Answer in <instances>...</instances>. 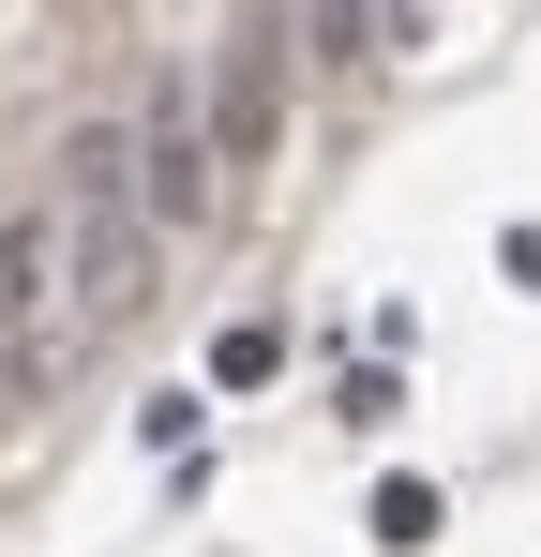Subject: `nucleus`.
Listing matches in <instances>:
<instances>
[{
	"instance_id": "nucleus-1",
	"label": "nucleus",
	"mask_w": 541,
	"mask_h": 557,
	"mask_svg": "<svg viewBox=\"0 0 541 557\" xmlns=\"http://www.w3.org/2000/svg\"><path fill=\"white\" fill-rule=\"evenodd\" d=\"M61 211H76V242H61L76 332H136V317H151V257H166V226H151L136 196H61Z\"/></svg>"
},
{
	"instance_id": "nucleus-2",
	"label": "nucleus",
	"mask_w": 541,
	"mask_h": 557,
	"mask_svg": "<svg viewBox=\"0 0 541 557\" xmlns=\"http://www.w3.org/2000/svg\"><path fill=\"white\" fill-rule=\"evenodd\" d=\"M211 166H226V151H211L196 91H180V76H151V106H136V211H151L166 242H196V226H211Z\"/></svg>"
},
{
	"instance_id": "nucleus-3",
	"label": "nucleus",
	"mask_w": 541,
	"mask_h": 557,
	"mask_svg": "<svg viewBox=\"0 0 541 557\" xmlns=\"http://www.w3.org/2000/svg\"><path fill=\"white\" fill-rule=\"evenodd\" d=\"M270 136H286V30H241L226 46V91H211V151L270 166Z\"/></svg>"
},
{
	"instance_id": "nucleus-4",
	"label": "nucleus",
	"mask_w": 541,
	"mask_h": 557,
	"mask_svg": "<svg viewBox=\"0 0 541 557\" xmlns=\"http://www.w3.org/2000/svg\"><path fill=\"white\" fill-rule=\"evenodd\" d=\"M376 543H437V482H376Z\"/></svg>"
},
{
	"instance_id": "nucleus-5",
	"label": "nucleus",
	"mask_w": 541,
	"mask_h": 557,
	"mask_svg": "<svg viewBox=\"0 0 541 557\" xmlns=\"http://www.w3.org/2000/svg\"><path fill=\"white\" fill-rule=\"evenodd\" d=\"M301 15H316V61H331V76H347V61H376V46H361V0H301Z\"/></svg>"
}]
</instances>
